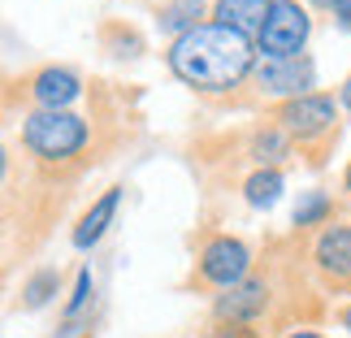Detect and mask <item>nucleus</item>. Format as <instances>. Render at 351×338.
Listing matches in <instances>:
<instances>
[{
    "mask_svg": "<svg viewBox=\"0 0 351 338\" xmlns=\"http://www.w3.org/2000/svg\"><path fill=\"white\" fill-rule=\"evenodd\" d=\"M295 156V143L282 126H256L247 134V160H256V169H282V160Z\"/></svg>",
    "mask_w": 351,
    "mask_h": 338,
    "instance_id": "12",
    "label": "nucleus"
},
{
    "mask_svg": "<svg viewBox=\"0 0 351 338\" xmlns=\"http://www.w3.org/2000/svg\"><path fill=\"white\" fill-rule=\"evenodd\" d=\"M204 18H213V5L208 0H160L156 5V26L173 39H182L186 31L204 26Z\"/></svg>",
    "mask_w": 351,
    "mask_h": 338,
    "instance_id": "13",
    "label": "nucleus"
},
{
    "mask_svg": "<svg viewBox=\"0 0 351 338\" xmlns=\"http://www.w3.org/2000/svg\"><path fill=\"white\" fill-rule=\"evenodd\" d=\"M252 278V248L234 234H208L195 256V282L208 291H230Z\"/></svg>",
    "mask_w": 351,
    "mask_h": 338,
    "instance_id": "4",
    "label": "nucleus"
},
{
    "mask_svg": "<svg viewBox=\"0 0 351 338\" xmlns=\"http://www.w3.org/2000/svg\"><path fill=\"white\" fill-rule=\"evenodd\" d=\"M308 35H313V18H308L300 0H274L265 31L256 35V48H261L265 61H291V57H304Z\"/></svg>",
    "mask_w": 351,
    "mask_h": 338,
    "instance_id": "6",
    "label": "nucleus"
},
{
    "mask_svg": "<svg viewBox=\"0 0 351 338\" xmlns=\"http://www.w3.org/2000/svg\"><path fill=\"white\" fill-rule=\"evenodd\" d=\"M339 104H343V113L351 117V74L343 78V87H339Z\"/></svg>",
    "mask_w": 351,
    "mask_h": 338,
    "instance_id": "22",
    "label": "nucleus"
},
{
    "mask_svg": "<svg viewBox=\"0 0 351 338\" xmlns=\"http://www.w3.org/2000/svg\"><path fill=\"white\" fill-rule=\"evenodd\" d=\"M282 338H326V334H321V330H313V326H291V330L282 334Z\"/></svg>",
    "mask_w": 351,
    "mask_h": 338,
    "instance_id": "21",
    "label": "nucleus"
},
{
    "mask_svg": "<svg viewBox=\"0 0 351 338\" xmlns=\"http://www.w3.org/2000/svg\"><path fill=\"white\" fill-rule=\"evenodd\" d=\"M91 300H96V278H91V265H83L78 278H74L70 300H65V308H61V326H83V313L91 308Z\"/></svg>",
    "mask_w": 351,
    "mask_h": 338,
    "instance_id": "17",
    "label": "nucleus"
},
{
    "mask_svg": "<svg viewBox=\"0 0 351 338\" xmlns=\"http://www.w3.org/2000/svg\"><path fill=\"white\" fill-rule=\"evenodd\" d=\"M252 96L256 100H274V104H287V100H300L308 91H317V61L308 57H291V61H256V70L247 78Z\"/></svg>",
    "mask_w": 351,
    "mask_h": 338,
    "instance_id": "5",
    "label": "nucleus"
},
{
    "mask_svg": "<svg viewBox=\"0 0 351 338\" xmlns=\"http://www.w3.org/2000/svg\"><path fill=\"white\" fill-rule=\"evenodd\" d=\"M87 338H91V334H87Z\"/></svg>",
    "mask_w": 351,
    "mask_h": 338,
    "instance_id": "26",
    "label": "nucleus"
},
{
    "mask_svg": "<svg viewBox=\"0 0 351 338\" xmlns=\"http://www.w3.org/2000/svg\"><path fill=\"white\" fill-rule=\"evenodd\" d=\"M334 26H339V31H351V0H334Z\"/></svg>",
    "mask_w": 351,
    "mask_h": 338,
    "instance_id": "20",
    "label": "nucleus"
},
{
    "mask_svg": "<svg viewBox=\"0 0 351 338\" xmlns=\"http://www.w3.org/2000/svg\"><path fill=\"white\" fill-rule=\"evenodd\" d=\"M121 195H126V186H109L96 204H91L83 217L74 221V230H70V243H74V252H91L96 243L109 234V226H113V217H117V204H121Z\"/></svg>",
    "mask_w": 351,
    "mask_h": 338,
    "instance_id": "10",
    "label": "nucleus"
},
{
    "mask_svg": "<svg viewBox=\"0 0 351 338\" xmlns=\"http://www.w3.org/2000/svg\"><path fill=\"white\" fill-rule=\"evenodd\" d=\"M321 287L330 291H347L351 287V221H330L317 230L313 248H308Z\"/></svg>",
    "mask_w": 351,
    "mask_h": 338,
    "instance_id": "7",
    "label": "nucleus"
},
{
    "mask_svg": "<svg viewBox=\"0 0 351 338\" xmlns=\"http://www.w3.org/2000/svg\"><path fill=\"white\" fill-rule=\"evenodd\" d=\"M104 52H113L121 61H134V57H143V35L126 22H109L104 26Z\"/></svg>",
    "mask_w": 351,
    "mask_h": 338,
    "instance_id": "18",
    "label": "nucleus"
},
{
    "mask_svg": "<svg viewBox=\"0 0 351 338\" xmlns=\"http://www.w3.org/2000/svg\"><path fill=\"white\" fill-rule=\"evenodd\" d=\"M339 326H343V330H347V334H351V300H347V304H343V308H339Z\"/></svg>",
    "mask_w": 351,
    "mask_h": 338,
    "instance_id": "23",
    "label": "nucleus"
},
{
    "mask_svg": "<svg viewBox=\"0 0 351 338\" xmlns=\"http://www.w3.org/2000/svg\"><path fill=\"white\" fill-rule=\"evenodd\" d=\"M308 5H313V9H326V13H330V9H334V0H308Z\"/></svg>",
    "mask_w": 351,
    "mask_h": 338,
    "instance_id": "24",
    "label": "nucleus"
},
{
    "mask_svg": "<svg viewBox=\"0 0 351 338\" xmlns=\"http://www.w3.org/2000/svg\"><path fill=\"white\" fill-rule=\"evenodd\" d=\"M61 295V269L57 265H39L31 278L22 282V308L26 313H39L44 304H52Z\"/></svg>",
    "mask_w": 351,
    "mask_h": 338,
    "instance_id": "14",
    "label": "nucleus"
},
{
    "mask_svg": "<svg viewBox=\"0 0 351 338\" xmlns=\"http://www.w3.org/2000/svg\"><path fill=\"white\" fill-rule=\"evenodd\" d=\"M339 117H343V104L334 91H308L300 100H287V104H274V126H282L291 134V143L308 152L313 165H321V152L339 139Z\"/></svg>",
    "mask_w": 351,
    "mask_h": 338,
    "instance_id": "3",
    "label": "nucleus"
},
{
    "mask_svg": "<svg viewBox=\"0 0 351 338\" xmlns=\"http://www.w3.org/2000/svg\"><path fill=\"white\" fill-rule=\"evenodd\" d=\"M256 61H261L256 39L217 22H204L195 31H186L182 39H169L165 52L169 74L199 96H234L239 87H247Z\"/></svg>",
    "mask_w": 351,
    "mask_h": 338,
    "instance_id": "1",
    "label": "nucleus"
},
{
    "mask_svg": "<svg viewBox=\"0 0 351 338\" xmlns=\"http://www.w3.org/2000/svg\"><path fill=\"white\" fill-rule=\"evenodd\" d=\"M269 308H274V282L265 274H252L247 282L213 295V321L217 326H256V321H265Z\"/></svg>",
    "mask_w": 351,
    "mask_h": 338,
    "instance_id": "8",
    "label": "nucleus"
},
{
    "mask_svg": "<svg viewBox=\"0 0 351 338\" xmlns=\"http://www.w3.org/2000/svg\"><path fill=\"white\" fill-rule=\"evenodd\" d=\"M18 143L35 165L61 169V165H70V160H78L87 152L91 121L74 109H31V113H22Z\"/></svg>",
    "mask_w": 351,
    "mask_h": 338,
    "instance_id": "2",
    "label": "nucleus"
},
{
    "mask_svg": "<svg viewBox=\"0 0 351 338\" xmlns=\"http://www.w3.org/2000/svg\"><path fill=\"white\" fill-rule=\"evenodd\" d=\"M26 100L35 109H70V104L83 96V78L70 65H39V70L26 78Z\"/></svg>",
    "mask_w": 351,
    "mask_h": 338,
    "instance_id": "9",
    "label": "nucleus"
},
{
    "mask_svg": "<svg viewBox=\"0 0 351 338\" xmlns=\"http://www.w3.org/2000/svg\"><path fill=\"white\" fill-rule=\"evenodd\" d=\"M330 221H334V200L321 191V186L304 191L300 204H295V213H291V226L295 230H317V226H330Z\"/></svg>",
    "mask_w": 351,
    "mask_h": 338,
    "instance_id": "16",
    "label": "nucleus"
},
{
    "mask_svg": "<svg viewBox=\"0 0 351 338\" xmlns=\"http://www.w3.org/2000/svg\"><path fill=\"white\" fill-rule=\"evenodd\" d=\"M282 191H287V178H282V169H252L247 178H243V200H247L252 208H274Z\"/></svg>",
    "mask_w": 351,
    "mask_h": 338,
    "instance_id": "15",
    "label": "nucleus"
},
{
    "mask_svg": "<svg viewBox=\"0 0 351 338\" xmlns=\"http://www.w3.org/2000/svg\"><path fill=\"white\" fill-rule=\"evenodd\" d=\"M269 9H274V0H213V18L217 26H230V31L256 39L265 31L269 22Z\"/></svg>",
    "mask_w": 351,
    "mask_h": 338,
    "instance_id": "11",
    "label": "nucleus"
},
{
    "mask_svg": "<svg viewBox=\"0 0 351 338\" xmlns=\"http://www.w3.org/2000/svg\"><path fill=\"white\" fill-rule=\"evenodd\" d=\"M343 186H347V191H351V165H347V173H343Z\"/></svg>",
    "mask_w": 351,
    "mask_h": 338,
    "instance_id": "25",
    "label": "nucleus"
},
{
    "mask_svg": "<svg viewBox=\"0 0 351 338\" xmlns=\"http://www.w3.org/2000/svg\"><path fill=\"white\" fill-rule=\"evenodd\" d=\"M213 338H261V330H252V326H217Z\"/></svg>",
    "mask_w": 351,
    "mask_h": 338,
    "instance_id": "19",
    "label": "nucleus"
}]
</instances>
